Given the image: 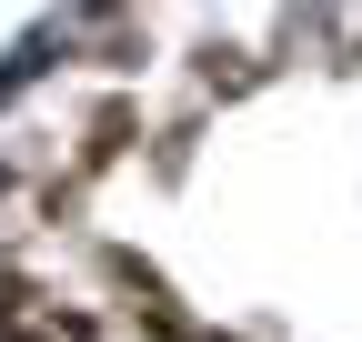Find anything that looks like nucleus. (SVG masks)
Here are the masks:
<instances>
[{"label":"nucleus","instance_id":"f257e3e1","mask_svg":"<svg viewBox=\"0 0 362 342\" xmlns=\"http://www.w3.org/2000/svg\"><path fill=\"white\" fill-rule=\"evenodd\" d=\"M11 302H21V282H11V272H0V322H11Z\"/></svg>","mask_w":362,"mask_h":342},{"label":"nucleus","instance_id":"f03ea898","mask_svg":"<svg viewBox=\"0 0 362 342\" xmlns=\"http://www.w3.org/2000/svg\"><path fill=\"white\" fill-rule=\"evenodd\" d=\"M0 342H30V332H0Z\"/></svg>","mask_w":362,"mask_h":342}]
</instances>
